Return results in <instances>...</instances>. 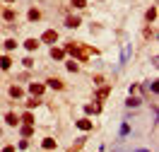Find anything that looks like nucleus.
Listing matches in <instances>:
<instances>
[{
	"mask_svg": "<svg viewBox=\"0 0 159 152\" xmlns=\"http://www.w3.org/2000/svg\"><path fill=\"white\" fill-rule=\"evenodd\" d=\"M63 56H65L63 48H51V58H53V61H63Z\"/></svg>",
	"mask_w": 159,
	"mask_h": 152,
	"instance_id": "20e7f679",
	"label": "nucleus"
},
{
	"mask_svg": "<svg viewBox=\"0 0 159 152\" xmlns=\"http://www.w3.org/2000/svg\"><path fill=\"white\" fill-rule=\"evenodd\" d=\"M77 128H80V131H92V121L82 118V121H77Z\"/></svg>",
	"mask_w": 159,
	"mask_h": 152,
	"instance_id": "0eeeda50",
	"label": "nucleus"
},
{
	"mask_svg": "<svg viewBox=\"0 0 159 152\" xmlns=\"http://www.w3.org/2000/svg\"><path fill=\"white\" fill-rule=\"evenodd\" d=\"M10 97H12V99H20V97H22V90H20V87H12V90H10Z\"/></svg>",
	"mask_w": 159,
	"mask_h": 152,
	"instance_id": "ddd939ff",
	"label": "nucleus"
},
{
	"mask_svg": "<svg viewBox=\"0 0 159 152\" xmlns=\"http://www.w3.org/2000/svg\"><path fill=\"white\" fill-rule=\"evenodd\" d=\"M104 97H109V87H101L99 90V99H104Z\"/></svg>",
	"mask_w": 159,
	"mask_h": 152,
	"instance_id": "412c9836",
	"label": "nucleus"
},
{
	"mask_svg": "<svg viewBox=\"0 0 159 152\" xmlns=\"http://www.w3.org/2000/svg\"><path fill=\"white\" fill-rule=\"evenodd\" d=\"M24 48H27V51L39 48V41H36V39H27V41H24Z\"/></svg>",
	"mask_w": 159,
	"mask_h": 152,
	"instance_id": "423d86ee",
	"label": "nucleus"
},
{
	"mask_svg": "<svg viewBox=\"0 0 159 152\" xmlns=\"http://www.w3.org/2000/svg\"><path fill=\"white\" fill-rule=\"evenodd\" d=\"M41 147H43V150H53V147H56V140H53V138H46V140L41 142Z\"/></svg>",
	"mask_w": 159,
	"mask_h": 152,
	"instance_id": "6e6552de",
	"label": "nucleus"
},
{
	"mask_svg": "<svg viewBox=\"0 0 159 152\" xmlns=\"http://www.w3.org/2000/svg\"><path fill=\"white\" fill-rule=\"evenodd\" d=\"M5 48H7V51H15V48H17V41H15V39H7V41H5Z\"/></svg>",
	"mask_w": 159,
	"mask_h": 152,
	"instance_id": "f8f14e48",
	"label": "nucleus"
},
{
	"mask_svg": "<svg viewBox=\"0 0 159 152\" xmlns=\"http://www.w3.org/2000/svg\"><path fill=\"white\" fill-rule=\"evenodd\" d=\"M140 104V99H135V97H133V99H128V106H138Z\"/></svg>",
	"mask_w": 159,
	"mask_h": 152,
	"instance_id": "5701e85b",
	"label": "nucleus"
},
{
	"mask_svg": "<svg viewBox=\"0 0 159 152\" xmlns=\"http://www.w3.org/2000/svg\"><path fill=\"white\" fill-rule=\"evenodd\" d=\"M77 24H80V17H75V15L68 17V27H77Z\"/></svg>",
	"mask_w": 159,
	"mask_h": 152,
	"instance_id": "dca6fc26",
	"label": "nucleus"
},
{
	"mask_svg": "<svg viewBox=\"0 0 159 152\" xmlns=\"http://www.w3.org/2000/svg\"><path fill=\"white\" fill-rule=\"evenodd\" d=\"M2 152H15V147H12V145H7V147H2Z\"/></svg>",
	"mask_w": 159,
	"mask_h": 152,
	"instance_id": "b1692460",
	"label": "nucleus"
},
{
	"mask_svg": "<svg viewBox=\"0 0 159 152\" xmlns=\"http://www.w3.org/2000/svg\"><path fill=\"white\" fill-rule=\"evenodd\" d=\"M7 2H12V0H7Z\"/></svg>",
	"mask_w": 159,
	"mask_h": 152,
	"instance_id": "393cba45",
	"label": "nucleus"
},
{
	"mask_svg": "<svg viewBox=\"0 0 159 152\" xmlns=\"http://www.w3.org/2000/svg\"><path fill=\"white\" fill-rule=\"evenodd\" d=\"M157 17V7H149L147 10V20H154Z\"/></svg>",
	"mask_w": 159,
	"mask_h": 152,
	"instance_id": "a211bd4d",
	"label": "nucleus"
},
{
	"mask_svg": "<svg viewBox=\"0 0 159 152\" xmlns=\"http://www.w3.org/2000/svg\"><path fill=\"white\" fill-rule=\"evenodd\" d=\"M43 41H46V44H56V41H58V34H56V31H43Z\"/></svg>",
	"mask_w": 159,
	"mask_h": 152,
	"instance_id": "7ed1b4c3",
	"label": "nucleus"
},
{
	"mask_svg": "<svg viewBox=\"0 0 159 152\" xmlns=\"http://www.w3.org/2000/svg\"><path fill=\"white\" fill-rule=\"evenodd\" d=\"M31 133H34V128H31V126H27V123H24V128H22V138H29Z\"/></svg>",
	"mask_w": 159,
	"mask_h": 152,
	"instance_id": "9b49d317",
	"label": "nucleus"
},
{
	"mask_svg": "<svg viewBox=\"0 0 159 152\" xmlns=\"http://www.w3.org/2000/svg\"><path fill=\"white\" fill-rule=\"evenodd\" d=\"M10 65H12V61L7 58V56H2V58H0V68H2V70H7Z\"/></svg>",
	"mask_w": 159,
	"mask_h": 152,
	"instance_id": "1a4fd4ad",
	"label": "nucleus"
},
{
	"mask_svg": "<svg viewBox=\"0 0 159 152\" xmlns=\"http://www.w3.org/2000/svg\"><path fill=\"white\" fill-rule=\"evenodd\" d=\"M87 5V0H72V7H84Z\"/></svg>",
	"mask_w": 159,
	"mask_h": 152,
	"instance_id": "6ab92c4d",
	"label": "nucleus"
},
{
	"mask_svg": "<svg viewBox=\"0 0 159 152\" xmlns=\"http://www.w3.org/2000/svg\"><path fill=\"white\" fill-rule=\"evenodd\" d=\"M48 87L51 90H63V82H60L58 77H48Z\"/></svg>",
	"mask_w": 159,
	"mask_h": 152,
	"instance_id": "39448f33",
	"label": "nucleus"
},
{
	"mask_svg": "<svg viewBox=\"0 0 159 152\" xmlns=\"http://www.w3.org/2000/svg\"><path fill=\"white\" fill-rule=\"evenodd\" d=\"M41 17V12L39 10H29V22H36Z\"/></svg>",
	"mask_w": 159,
	"mask_h": 152,
	"instance_id": "2eb2a0df",
	"label": "nucleus"
},
{
	"mask_svg": "<svg viewBox=\"0 0 159 152\" xmlns=\"http://www.w3.org/2000/svg\"><path fill=\"white\" fill-rule=\"evenodd\" d=\"M5 121L10 123V126H17V121H20V118H17L15 113H7V116H5Z\"/></svg>",
	"mask_w": 159,
	"mask_h": 152,
	"instance_id": "9d476101",
	"label": "nucleus"
},
{
	"mask_svg": "<svg viewBox=\"0 0 159 152\" xmlns=\"http://www.w3.org/2000/svg\"><path fill=\"white\" fill-rule=\"evenodd\" d=\"M29 92L34 94V97H41V94H43V85H39V82H31V85H29Z\"/></svg>",
	"mask_w": 159,
	"mask_h": 152,
	"instance_id": "f03ea898",
	"label": "nucleus"
},
{
	"mask_svg": "<svg viewBox=\"0 0 159 152\" xmlns=\"http://www.w3.org/2000/svg\"><path fill=\"white\" fill-rule=\"evenodd\" d=\"M22 121L27 123V126H31V123H34V118H31V113L27 111V113H24V116H22Z\"/></svg>",
	"mask_w": 159,
	"mask_h": 152,
	"instance_id": "f3484780",
	"label": "nucleus"
},
{
	"mask_svg": "<svg viewBox=\"0 0 159 152\" xmlns=\"http://www.w3.org/2000/svg\"><path fill=\"white\" fill-rule=\"evenodd\" d=\"M99 111H101L99 104H89V106H87V113H99Z\"/></svg>",
	"mask_w": 159,
	"mask_h": 152,
	"instance_id": "4468645a",
	"label": "nucleus"
},
{
	"mask_svg": "<svg viewBox=\"0 0 159 152\" xmlns=\"http://www.w3.org/2000/svg\"><path fill=\"white\" fill-rule=\"evenodd\" d=\"M2 17H5V20H15V12H12V10H5V12H2Z\"/></svg>",
	"mask_w": 159,
	"mask_h": 152,
	"instance_id": "aec40b11",
	"label": "nucleus"
},
{
	"mask_svg": "<svg viewBox=\"0 0 159 152\" xmlns=\"http://www.w3.org/2000/svg\"><path fill=\"white\" fill-rule=\"evenodd\" d=\"M68 70H72V72H75V70H77V63H72V61H68Z\"/></svg>",
	"mask_w": 159,
	"mask_h": 152,
	"instance_id": "4be33fe9",
	"label": "nucleus"
},
{
	"mask_svg": "<svg viewBox=\"0 0 159 152\" xmlns=\"http://www.w3.org/2000/svg\"><path fill=\"white\" fill-rule=\"evenodd\" d=\"M65 51H68V53H72V56H77V58H82V61H84V58H89V53L82 48V46H77V44H68V46H65Z\"/></svg>",
	"mask_w": 159,
	"mask_h": 152,
	"instance_id": "f257e3e1",
	"label": "nucleus"
}]
</instances>
